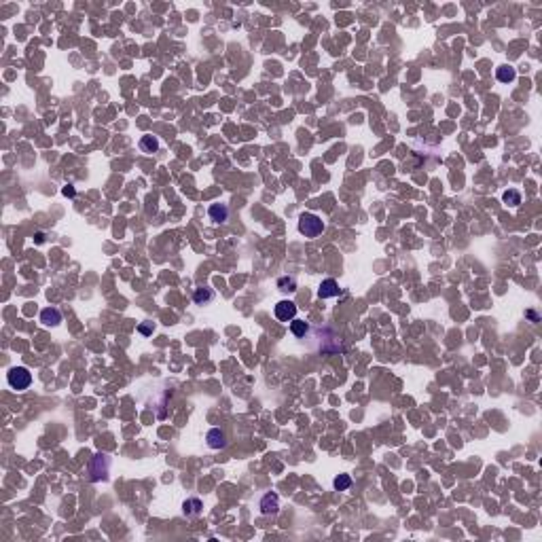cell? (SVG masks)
<instances>
[{
    "label": "cell",
    "mask_w": 542,
    "mask_h": 542,
    "mask_svg": "<svg viewBox=\"0 0 542 542\" xmlns=\"http://www.w3.org/2000/svg\"><path fill=\"white\" fill-rule=\"evenodd\" d=\"M6 382H9L11 388L17 390V392L28 390L32 385V373L26 367H13L9 373H6Z\"/></svg>",
    "instance_id": "cell-3"
},
{
    "label": "cell",
    "mask_w": 542,
    "mask_h": 542,
    "mask_svg": "<svg viewBox=\"0 0 542 542\" xmlns=\"http://www.w3.org/2000/svg\"><path fill=\"white\" fill-rule=\"evenodd\" d=\"M333 485H335L337 491H346V489L351 487V478H350V475H339V477H335Z\"/></svg>",
    "instance_id": "cell-15"
},
{
    "label": "cell",
    "mask_w": 542,
    "mask_h": 542,
    "mask_svg": "<svg viewBox=\"0 0 542 542\" xmlns=\"http://www.w3.org/2000/svg\"><path fill=\"white\" fill-rule=\"evenodd\" d=\"M502 199H504L506 203H509V206L515 208V206H519V203H521V193H519V191H515V189H510V191H506V193H504Z\"/></svg>",
    "instance_id": "cell-17"
},
{
    "label": "cell",
    "mask_w": 542,
    "mask_h": 542,
    "mask_svg": "<svg viewBox=\"0 0 542 542\" xmlns=\"http://www.w3.org/2000/svg\"><path fill=\"white\" fill-rule=\"evenodd\" d=\"M87 473H89V478L94 483L97 481H106L108 478V473H110V455L106 453H96L91 457L89 466H87Z\"/></svg>",
    "instance_id": "cell-1"
},
{
    "label": "cell",
    "mask_w": 542,
    "mask_h": 542,
    "mask_svg": "<svg viewBox=\"0 0 542 542\" xmlns=\"http://www.w3.org/2000/svg\"><path fill=\"white\" fill-rule=\"evenodd\" d=\"M206 441H208V447L210 449H224V447H227V436H224V432L221 430V428H212V430H208Z\"/></svg>",
    "instance_id": "cell-6"
},
{
    "label": "cell",
    "mask_w": 542,
    "mask_h": 542,
    "mask_svg": "<svg viewBox=\"0 0 542 542\" xmlns=\"http://www.w3.org/2000/svg\"><path fill=\"white\" fill-rule=\"evenodd\" d=\"M290 333L294 337H305L309 333V324L305 320H292L290 322Z\"/></svg>",
    "instance_id": "cell-14"
},
{
    "label": "cell",
    "mask_w": 542,
    "mask_h": 542,
    "mask_svg": "<svg viewBox=\"0 0 542 542\" xmlns=\"http://www.w3.org/2000/svg\"><path fill=\"white\" fill-rule=\"evenodd\" d=\"M515 76H517V70L512 68V66H500V68H496V79L500 83H512V81H515Z\"/></svg>",
    "instance_id": "cell-11"
},
{
    "label": "cell",
    "mask_w": 542,
    "mask_h": 542,
    "mask_svg": "<svg viewBox=\"0 0 542 542\" xmlns=\"http://www.w3.org/2000/svg\"><path fill=\"white\" fill-rule=\"evenodd\" d=\"M212 299H214V292L210 290V288H197L193 294V301L197 305H208Z\"/></svg>",
    "instance_id": "cell-13"
},
{
    "label": "cell",
    "mask_w": 542,
    "mask_h": 542,
    "mask_svg": "<svg viewBox=\"0 0 542 542\" xmlns=\"http://www.w3.org/2000/svg\"><path fill=\"white\" fill-rule=\"evenodd\" d=\"M138 330H140L142 335H151L153 330H155V324H153V322H142V324L138 326Z\"/></svg>",
    "instance_id": "cell-18"
},
{
    "label": "cell",
    "mask_w": 542,
    "mask_h": 542,
    "mask_svg": "<svg viewBox=\"0 0 542 542\" xmlns=\"http://www.w3.org/2000/svg\"><path fill=\"white\" fill-rule=\"evenodd\" d=\"M273 314H276V318L280 322H292L294 320V316H297V305L292 303V301H280V303L276 305V309H273Z\"/></svg>",
    "instance_id": "cell-4"
},
{
    "label": "cell",
    "mask_w": 542,
    "mask_h": 542,
    "mask_svg": "<svg viewBox=\"0 0 542 542\" xmlns=\"http://www.w3.org/2000/svg\"><path fill=\"white\" fill-rule=\"evenodd\" d=\"M45 242V235L43 233H36V244H43Z\"/></svg>",
    "instance_id": "cell-20"
},
{
    "label": "cell",
    "mask_w": 542,
    "mask_h": 542,
    "mask_svg": "<svg viewBox=\"0 0 542 542\" xmlns=\"http://www.w3.org/2000/svg\"><path fill=\"white\" fill-rule=\"evenodd\" d=\"M140 151L142 153H157L159 151V140L155 136H142L140 138Z\"/></svg>",
    "instance_id": "cell-12"
},
{
    "label": "cell",
    "mask_w": 542,
    "mask_h": 542,
    "mask_svg": "<svg viewBox=\"0 0 542 542\" xmlns=\"http://www.w3.org/2000/svg\"><path fill=\"white\" fill-rule=\"evenodd\" d=\"M201 509H203V504L199 498H189V500H185V504H182V512H185L187 517H197L201 512Z\"/></svg>",
    "instance_id": "cell-10"
},
{
    "label": "cell",
    "mask_w": 542,
    "mask_h": 542,
    "mask_svg": "<svg viewBox=\"0 0 542 542\" xmlns=\"http://www.w3.org/2000/svg\"><path fill=\"white\" fill-rule=\"evenodd\" d=\"M341 294V288H339V284L335 282V280H324V282L320 284V288H318V297L320 299H333V297H339Z\"/></svg>",
    "instance_id": "cell-7"
},
{
    "label": "cell",
    "mask_w": 542,
    "mask_h": 542,
    "mask_svg": "<svg viewBox=\"0 0 542 542\" xmlns=\"http://www.w3.org/2000/svg\"><path fill=\"white\" fill-rule=\"evenodd\" d=\"M40 322L47 326H58L62 322V312L58 307H47L40 312Z\"/></svg>",
    "instance_id": "cell-9"
},
{
    "label": "cell",
    "mask_w": 542,
    "mask_h": 542,
    "mask_svg": "<svg viewBox=\"0 0 542 542\" xmlns=\"http://www.w3.org/2000/svg\"><path fill=\"white\" fill-rule=\"evenodd\" d=\"M208 216H210V221H214V223H227L229 221V208L224 206V203H212V206L208 208Z\"/></svg>",
    "instance_id": "cell-8"
},
{
    "label": "cell",
    "mask_w": 542,
    "mask_h": 542,
    "mask_svg": "<svg viewBox=\"0 0 542 542\" xmlns=\"http://www.w3.org/2000/svg\"><path fill=\"white\" fill-rule=\"evenodd\" d=\"M278 288L282 292H294V290H297V282H294V278H280L278 280Z\"/></svg>",
    "instance_id": "cell-16"
},
{
    "label": "cell",
    "mask_w": 542,
    "mask_h": 542,
    "mask_svg": "<svg viewBox=\"0 0 542 542\" xmlns=\"http://www.w3.org/2000/svg\"><path fill=\"white\" fill-rule=\"evenodd\" d=\"M299 231H301V235H305V237H318L322 231H324V223H322L320 216L305 212L299 216Z\"/></svg>",
    "instance_id": "cell-2"
},
{
    "label": "cell",
    "mask_w": 542,
    "mask_h": 542,
    "mask_svg": "<svg viewBox=\"0 0 542 542\" xmlns=\"http://www.w3.org/2000/svg\"><path fill=\"white\" fill-rule=\"evenodd\" d=\"M62 193H64L66 197H74V193H76V191H74V187H72V185H66L64 189H62Z\"/></svg>",
    "instance_id": "cell-19"
},
{
    "label": "cell",
    "mask_w": 542,
    "mask_h": 542,
    "mask_svg": "<svg viewBox=\"0 0 542 542\" xmlns=\"http://www.w3.org/2000/svg\"><path fill=\"white\" fill-rule=\"evenodd\" d=\"M258 509H260L263 515H276V512L280 510V498H278V494H273V491L265 494L263 498H260V502H258Z\"/></svg>",
    "instance_id": "cell-5"
},
{
    "label": "cell",
    "mask_w": 542,
    "mask_h": 542,
    "mask_svg": "<svg viewBox=\"0 0 542 542\" xmlns=\"http://www.w3.org/2000/svg\"><path fill=\"white\" fill-rule=\"evenodd\" d=\"M527 318H532V320H538V316L534 314V312H527Z\"/></svg>",
    "instance_id": "cell-21"
}]
</instances>
